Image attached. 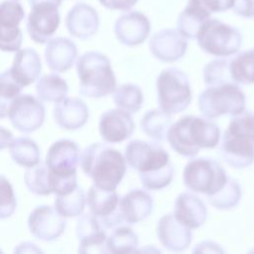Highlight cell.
<instances>
[{"label":"cell","instance_id":"obj_1","mask_svg":"<svg viewBox=\"0 0 254 254\" xmlns=\"http://www.w3.org/2000/svg\"><path fill=\"white\" fill-rule=\"evenodd\" d=\"M125 160L137 171L142 185L149 190L168 187L175 176V168L169 153L159 144L144 140H132L125 148Z\"/></svg>","mask_w":254,"mask_h":254},{"label":"cell","instance_id":"obj_2","mask_svg":"<svg viewBox=\"0 0 254 254\" xmlns=\"http://www.w3.org/2000/svg\"><path fill=\"white\" fill-rule=\"evenodd\" d=\"M166 139L181 156L195 157L201 149H213L220 140V129L212 119L186 115L173 123Z\"/></svg>","mask_w":254,"mask_h":254},{"label":"cell","instance_id":"obj_3","mask_svg":"<svg viewBox=\"0 0 254 254\" xmlns=\"http://www.w3.org/2000/svg\"><path fill=\"white\" fill-rule=\"evenodd\" d=\"M82 172L98 188L115 190L123 180L127 163L123 154L117 149L104 144L93 143L80 155Z\"/></svg>","mask_w":254,"mask_h":254},{"label":"cell","instance_id":"obj_4","mask_svg":"<svg viewBox=\"0 0 254 254\" xmlns=\"http://www.w3.org/2000/svg\"><path fill=\"white\" fill-rule=\"evenodd\" d=\"M79 160L80 150L74 141L61 139L51 145L45 164L49 170L53 193L64 194L78 186L76 169Z\"/></svg>","mask_w":254,"mask_h":254},{"label":"cell","instance_id":"obj_5","mask_svg":"<svg viewBox=\"0 0 254 254\" xmlns=\"http://www.w3.org/2000/svg\"><path fill=\"white\" fill-rule=\"evenodd\" d=\"M79 93L88 98H101L112 94L116 77L110 60L99 52H86L76 62Z\"/></svg>","mask_w":254,"mask_h":254},{"label":"cell","instance_id":"obj_6","mask_svg":"<svg viewBox=\"0 0 254 254\" xmlns=\"http://www.w3.org/2000/svg\"><path fill=\"white\" fill-rule=\"evenodd\" d=\"M200 113L214 119L223 115L235 116L246 110V97L238 84L228 82L208 86L197 98Z\"/></svg>","mask_w":254,"mask_h":254},{"label":"cell","instance_id":"obj_7","mask_svg":"<svg viewBox=\"0 0 254 254\" xmlns=\"http://www.w3.org/2000/svg\"><path fill=\"white\" fill-rule=\"evenodd\" d=\"M159 107L173 115L185 111L191 103L192 93L187 74L177 68L163 69L156 81Z\"/></svg>","mask_w":254,"mask_h":254},{"label":"cell","instance_id":"obj_8","mask_svg":"<svg viewBox=\"0 0 254 254\" xmlns=\"http://www.w3.org/2000/svg\"><path fill=\"white\" fill-rule=\"evenodd\" d=\"M195 39L204 53L217 58L236 54L242 44V36L236 28L211 18L203 23Z\"/></svg>","mask_w":254,"mask_h":254},{"label":"cell","instance_id":"obj_9","mask_svg":"<svg viewBox=\"0 0 254 254\" xmlns=\"http://www.w3.org/2000/svg\"><path fill=\"white\" fill-rule=\"evenodd\" d=\"M228 176L215 160L195 158L187 163L183 172L185 186L193 192L212 195L226 183Z\"/></svg>","mask_w":254,"mask_h":254},{"label":"cell","instance_id":"obj_10","mask_svg":"<svg viewBox=\"0 0 254 254\" xmlns=\"http://www.w3.org/2000/svg\"><path fill=\"white\" fill-rule=\"evenodd\" d=\"M29 3L31 11L27 20V32L35 43H48L59 28L61 22L59 7L62 3L50 0Z\"/></svg>","mask_w":254,"mask_h":254},{"label":"cell","instance_id":"obj_11","mask_svg":"<svg viewBox=\"0 0 254 254\" xmlns=\"http://www.w3.org/2000/svg\"><path fill=\"white\" fill-rule=\"evenodd\" d=\"M119 201L120 196L116 190H105L92 185L87 190L86 203L89 212L104 228L112 229L125 223L120 212Z\"/></svg>","mask_w":254,"mask_h":254},{"label":"cell","instance_id":"obj_12","mask_svg":"<svg viewBox=\"0 0 254 254\" xmlns=\"http://www.w3.org/2000/svg\"><path fill=\"white\" fill-rule=\"evenodd\" d=\"M43 103L31 94H19L11 103L8 118L15 129L32 133L42 127L45 121Z\"/></svg>","mask_w":254,"mask_h":254},{"label":"cell","instance_id":"obj_13","mask_svg":"<svg viewBox=\"0 0 254 254\" xmlns=\"http://www.w3.org/2000/svg\"><path fill=\"white\" fill-rule=\"evenodd\" d=\"M25 18V10L17 1L0 3V51L13 53L20 50L23 34L19 28Z\"/></svg>","mask_w":254,"mask_h":254},{"label":"cell","instance_id":"obj_14","mask_svg":"<svg viewBox=\"0 0 254 254\" xmlns=\"http://www.w3.org/2000/svg\"><path fill=\"white\" fill-rule=\"evenodd\" d=\"M65 217L62 216L51 205L35 207L28 217V227L32 235L43 241H54L64 231Z\"/></svg>","mask_w":254,"mask_h":254},{"label":"cell","instance_id":"obj_15","mask_svg":"<svg viewBox=\"0 0 254 254\" xmlns=\"http://www.w3.org/2000/svg\"><path fill=\"white\" fill-rule=\"evenodd\" d=\"M151 32V23L146 15L139 11L122 14L114 24L117 40L128 47L143 44Z\"/></svg>","mask_w":254,"mask_h":254},{"label":"cell","instance_id":"obj_16","mask_svg":"<svg viewBox=\"0 0 254 254\" xmlns=\"http://www.w3.org/2000/svg\"><path fill=\"white\" fill-rule=\"evenodd\" d=\"M149 48L152 55L159 61L174 63L185 56L188 41L178 29H163L152 36Z\"/></svg>","mask_w":254,"mask_h":254},{"label":"cell","instance_id":"obj_17","mask_svg":"<svg viewBox=\"0 0 254 254\" xmlns=\"http://www.w3.org/2000/svg\"><path fill=\"white\" fill-rule=\"evenodd\" d=\"M75 229L79 253L107 252L105 228L90 212L79 215Z\"/></svg>","mask_w":254,"mask_h":254},{"label":"cell","instance_id":"obj_18","mask_svg":"<svg viewBox=\"0 0 254 254\" xmlns=\"http://www.w3.org/2000/svg\"><path fill=\"white\" fill-rule=\"evenodd\" d=\"M98 130L106 143H121L134 133L135 123L129 112L119 108L109 109L101 114Z\"/></svg>","mask_w":254,"mask_h":254},{"label":"cell","instance_id":"obj_19","mask_svg":"<svg viewBox=\"0 0 254 254\" xmlns=\"http://www.w3.org/2000/svg\"><path fill=\"white\" fill-rule=\"evenodd\" d=\"M157 236L162 246L173 252L186 250L192 239L190 228L180 222L173 213L165 214L159 219Z\"/></svg>","mask_w":254,"mask_h":254},{"label":"cell","instance_id":"obj_20","mask_svg":"<svg viewBox=\"0 0 254 254\" xmlns=\"http://www.w3.org/2000/svg\"><path fill=\"white\" fill-rule=\"evenodd\" d=\"M65 27L72 37L87 40L94 36L98 30L99 16L92 6L79 2L67 12Z\"/></svg>","mask_w":254,"mask_h":254},{"label":"cell","instance_id":"obj_21","mask_svg":"<svg viewBox=\"0 0 254 254\" xmlns=\"http://www.w3.org/2000/svg\"><path fill=\"white\" fill-rule=\"evenodd\" d=\"M151 194L141 189H134L120 197L119 208L123 220L128 224L138 223L147 218L153 210Z\"/></svg>","mask_w":254,"mask_h":254},{"label":"cell","instance_id":"obj_22","mask_svg":"<svg viewBox=\"0 0 254 254\" xmlns=\"http://www.w3.org/2000/svg\"><path fill=\"white\" fill-rule=\"evenodd\" d=\"M221 156L231 168H247L254 162V143L224 131L221 139Z\"/></svg>","mask_w":254,"mask_h":254},{"label":"cell","instance_id":"obj_23","mask_svg":"<svg viewBox=\"0 0 254 254\" xmlns=\"http://www.w3.org/2000/svg\"><path fill=\"white\" fill-rule=\"evenodd\" d=\"M56 123L65 130H76L85 125L89 112L87 105L77 97H65L54 108Z\"/></svg>","mask_w":254,"mask_h":254},{"label":"cell","instance_id":"obj_24","mask_svg":"<svg viewBox=\"0 0 254 254\" xmlns=\"http://www.w3.org/2000/svg\"><path fill=\"white\" fill-rule=\"evenodd\" d=\"M77 57V49L70 39L57 37L51 39L45 49V60L49 68L56 72L69 69Z\"/></svg>","mask_w":254,"mask_h":254},{"label":"cell","instance_id":"obj_25","mask_svg":"<svg viewBox=\"0 0 254 254\" xmlns=\"http://www.w3.org/2000/svg\"><path fill=\"white\" fill-rule=\"evenodd\" d=\"M173 214L189 228L195 229L205 222L207 208L197 195L190 192H182L176 198Z\"/></svg>","mask_w":254,"mask_h":254},{"label":"cell","instance_id":"obj_26","mask_svg":"<svg viewBox=\"0 0 254 254\" xmlns=\"http://www.w3.org/2000/svg\"><path fill=\"white\" fill-rule=\"evenodd\" d=\"M12 77L23 87L34 83L42 70V62L38 52L32 48L18 50L9 68Z\"/></svg>","mask_w":254,"mask_h":254},{"label":"cell","instance_id":"obj_27","mask_svg":"<svg viewBox=\"0 0 254 254\" xmlns=\"http://www.w3.org/2000/svg\"><path fill=\"white\" fill-rule=\"evenodd\" d=\"M211 13L199 0H189L177 20V29L187 39L196 38L200 27L210 18Z\"/></svg>","mask_w":254,"mask_h":254},{"label":"cell","instance_id":"obj_28","mask_svg":"<svg viewBox=\"0 0 254 254\" xmlns=\"http://www.w3.org/2000/svg\"><path fill=\"white\" fill-rule=\"evenodd\" d=\"M172 125V115L161 108L147 111L141 119L142 131L154 141L162 142L166 139L168 130Z\"/></svg>","mask_w":254,"mask_h":254},{"label":"cell","instance_id":"obj_29","mask_svg":"<svg viewBox=\"0 0 254 254\" xmlns=\"http://www.w3.org/2000/svg\"><path fill=\"white\" fill-rule=\"evenodd\" d=\"M9 153L13 162L25 168L34 167L41 161L38 144L28 137L13 139L9 145Z\"/></svg>","mask_w":254,"mask_h":254},{"label":"cell","instance_id":"obj_30","mask_svg":"<svg viewBox=\"0 0 254 254\" xmlns=\"http://www.w3.org/2000/svg\"><path fill=\"white\" fill-rule=\"evenodd\" d=\"M36 92L42 101L58 103L66 97L68 85L66 81L57 73L44 74L38 78Z\"/></svg>","mask_w":254,"mask_h":254},{"label":"cell","instance_id":"obj_31","mask_svg":"<svg viewBox=\"0 0 254 254\" xmlns=\"http://www.w3.org/2000/svg\"><path fill=\"white\" fill-rule=\"evenodd\" d=\"M229 71L236 84L254 83V49L240 52L229 59Z\"/></svg>","mask_w":254,"mask_h":254},{"label":"cell","instance_id":"obj_32","mask_svg":"<svg viewBox=\"0 0 254 254\" xmlns=\"http://www.w3.org/2000/svg\"><path fill=\"white\" fill-rule=\"evenodd\" d=\"M112 98L117 108L125 110L130 114L139 111L144 102L141 88L133 83H124L116 86L112 92Z\"/></svg>","mask_w":254,"mask_h":254},{"label":"cell","instance_id":"obj_33","mask_svg":"<svg viewBox=\"0 0 254 254\" xmlns=\"http://www.w3.org/2000/svg\"><path fill=\"white\" fill-rule=\"evenodd\" d=\"M138 236L129 226L119 225L107 236L106 248L110 253H133L137 252Z\"/></svg>","mask_w":254,"mask_h":254},{"label":"cell","instance_id":"obj_34","mask_svg":"<svg viewBox=\"0 0 254 254\" xmlns=\"http://www.w3.org/2000/svg\"><path fill=\"white\" fill-rule=\"evenodd\" d=\"M85 204L86 195L79 186L67 193L56 195L55 198V208L65 218L79 216L83 212Z\"/></svg>","mask_w":254,"mask_h":254},{"label":"cell","instance_id":"obj_35","mask_svg":"<svg viewBox=\"0 0 254 254\" xmlns=\"http://www.w3.org/2000/svg\"><path fill=\"white\" fill-rule=\"evenodd\" d=\"M241 195L242 190L238 181L228 177L224 186L212 195L207 196V199L213 207L221 210H228L239 203Z\"/></svg>","mask_w":254,"mask_h":254},{"label":"cell","instance_id":"obj_36","mask_svg":"<svg viewBox=\"0 0 254 254\" xmlns=\"http://www.w3.org/2000/svg\"><path fill=\"white\" fill-rule=\"evenodd\" d=\"M27 189L36 195H50L53 193L48 167L45 163H38L28 168L24 175Z\"/></svg>","mask_w":254,"mask_h":254},{"label":"cell","instance_id":"obj_37","mask_svg":"<svg viewBox=\"0 0 254 254\" xmlns=\"http://www.w3.org/2000/svg\"><path fill=\"white\" fill-rule=\"evenodd\" d=\"M202 79L207 86L233 82L229 71V59H215L207 63L202 69Z\"/></svg>","mask_w":254,"mask_h":254},{"label":"cell","instance_id":"obj_38","mask_svg":"<svg viewBox=\"0 0 254 254\" xmlns=\"http://www.w3.org/2000/svg\"><path fill=\"white\" fill-rule=\"evenodd\" d=\"M23 86L11 75L9 69L0 73V118H5L12 101L21 93Z\"/></svg>","mask_w":254,"mask_h":254},{"label":"cell","instance_id":"obj_39","mask_svg":"<svg viewBox=\"0 0 254 254\" xmlns=\"http://www.w3.org/2000/svg\"><path fill=\"white\" fill-rule=\"evenodd\" d=\"M225 132L254 143V112L245 110L232 116Z\"/></svg>","mask_w":254,"mask_h":254},{"label":"cell","instance_id":"obj_40","mask_svg":"<svg viewBox=\"0 0 254 254\" xmlns=\"http://www.w3.org/2000/svg\"><path fill=\"white\" fill-rule=\"evenodd\" d=\"M17 200L9 180L0 175V219L10 217L16 210Z\"/></svg>","mask_w":254,"mask_h":254},{"label":"cell","instance_id":"obj_41","mask_svg":"<svg viewBox=\"0 0 254 254\" xmlns=\"http://www.w3.org/2000/svg\"><path fill=\"white\" fill-rule=\"evenodd\" d=\"M210 13H221L233 7L235 0H199Z\"/></svg>","mask_w":254,"mask_h":254},{"label":"cell","instance_id":"obj_42","mask_svg":"<svg viewBox=\"0 0 254 254\" xmlns=\"http://www.w3.org/2000/svg\"><path fill=\"white\" fill-rule=\"evenodd\" d=\"M231 9L240 17L250 18L253 16L254 0H235Z\"/></svg>","mask_w":254,"mask_h":254},{"label":"cell","instance_id":"obj_43","mask_svg":"<svg viewBox=\"0 0 254 254\" xmlns=\"http://www.w3.org/2000/svg\"><path fill=\"white\" fill-rule=\"evenodd\" d=\"M99 3L110 10L129 11L132 9L138 0H98Z\"/></svg>","mask_w":254,"mask_h":254},{"label":"cell","instance_id":"obj_44","mask_svg":"<svg viewBox=\"0 0 254 254\" xmlns=\"http://www.w3.org/2000/svg\"><path fill=\"white\" fill-rule=\"evenodd\" d=\"M192 252L196 253H223V249L216 243L212 241H202L198 243Z\"/></svg>","mask_w":254,"mask_h":254},{"label":"cell","instance_id":"obj_45","mask_svg":"<svg viewBox=\"0 0 254 254\" xmlns=\"http://www.w3.org/2000/svg\"><path fill=\"white\" fill-rule=\"evenodd\" d=\"M12 140H13L12 132L0 126V150L8 148Z\"/></svg>","mask_w":254,"mask_h":254},{"label":"cell","instance_id":"obj_46","mask_svg":"<svg viewBox=\"0 0 254 254\" xmlns=\"http://www.w3.org/2000/svg\"><path fill=\"white\" fill-rule=\"evenodd\" d=\"M253 17H254V9H253Z\"/></svg>","mask_w":254,"mask_h":254},{"label":"cell","instance_id":"obj_47","mask_svg":"<svg viewBox=\"0 0 254 254\" xmlns=\"http://www.w3.org/2000/svg\"><path fill=\"white\" fill-rule=\"evenodd\" d=\"M15 1H17V0H15Z\"/></svg>","mask_w":254,"mask_h":254}]
</instances>
